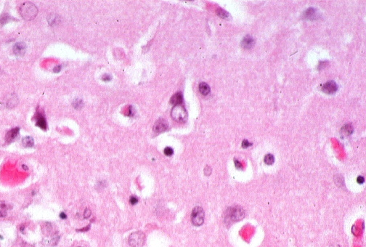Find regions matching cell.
Here are the masks:
<instances>
[{
    "mask_svg": "<svg viewBox=\"0 0 366 247\" xmlns=\"http://www.w3.org/2000/svg\"><path fill=\"white\" fill-rule=\"evenodd\" d=\"M129 202L131 203V204H132V205L136 204V203L138 202L137 198V197H135V196H131V198H130Z\"/></svg>",
    "mask_w": 366,
    "mask_h": 247,
    "instance_id": "27",
    "label": "cell"
},
{
    "mask_svg": "<svg viewBox=\"0 0 366 247\" xmlns=\"http://www.w3.org/2000/svg\"><path fill=\"white\" fill-rule=\"evenodd\" d=\"M352 132H353V127L351 124H345L341 130V133L343 136H349L350 135L352 134Z\"/></svg>",
    "mask_w": 366,
    "mask_h": 247,
    "instance_id": "14",
    "label": "cell"
},
{
    "mask_svg": "<svg viewBox=\"0 0 366 247\" xmlns=\"http://www.w3.org/2000/svg\"><path fill=\"white\" fill-rule=\"evenodd\" d=\"M211 169L209 166H207L204 169V174L206 176H209L211 174Z\"/></svg>",
    "mask_w": 366,
    "mask_h": 247,
    "instance_id": "26",
    "label": "cell"
},
{
    "mask_svg": "<svg viewBox=\"0 0 366 247\" xmlns=\"http://www.w3.org/2000/svg\"><path fill=\"white\" fill-rule=\"evenodd\" d=\"M254 45V39L250 35H247L241 41V46L245 49H251Z\"/></svg>",
    "mask_w": 366,
    "mask_h": 247,
    "instance_id": "11",
    "label": "cell"
},
{
    "mask_svg": "<svg viewBox=\"0 0 366 247\" xmlns=\"http://www.w3.org/2000/svg\"><path fill=\"white\" fill-rule=\"evenodd\" d=\"M57 20H58V16L55 14H51L48 17V22L50 25H55V23H57Z\"/></svg>",
    "mask_w": 366,
    "mask_h": 247,
    "instance_id": "19",
    "label": "cell"
},
{
    "mask_svg": "<svg viewBox=\"0 0 366 247\" xmlns=\"http://www.w3.org/2000/svg\"><path fill=\"white\" fill-rule=\"evenodd\" d=\"M19 127H15V128H13L10 129V131H8L7 133L6 134V136H5V141L7 143H10L14 141L18 137V135H19Z\"/></svg>",
    "mask_w": 366,
    "mask_h": 247,
    "instance_id": "8",
    "label": "cell"
},
{
    "mask_svg": "<svg viewBox=\"0 0 366 247\" xmlns=\"http://www.w3.org/2000/svg\"><path fill=\"white\" fill-rule=\"evenodd\" d=\"M102 80L103 81H110L111 79V77H110V75L108 74H105L102 76Z\"/></svg>",
    "mask_w": 366,
    "mask_h": 247,
    "instance_id": "30",
    "label": "cell"
},
{
    "mask_svg": "<svg viewBox=\"0 0 366 247\" xmlns=\"http://www.w3.org/2000/svg\"><path fill=\"white\" fill-rule=\"evenodd\" d=\"M73 107L76 109L81 108L82 107V101L79 100H76L73 102Z\"/></svg>",
    "mask_w": 366,
    "mask_h": 247,
    "instance_id": "21",
    "label": "cell"
},
{
    "mask_svg": "<svg viewBox=\"0 0 366 247\" xmlns=\"http://www.w3.org/2000/svg\"><path fill=\"white\" fill-rule=\"evenodd\" d=\"M21 17L26 20H31L36 16L38 9L35 5L31 2H25L22 4L19 9Z\"/></svg>",
    "mask_w": 366,
    "mask_h": 247,
    "instance_id": "1",
    "label": "cell"
},
{
    "mask_svg": "<svg viewBox=\"0 0 366 247\" xmlns=\"http://www.w3.org/2000/svg\"><path fill=\"white\" fill-rule=\"evenodd\" d=\"M332 247H340V246H338V245H337V246H332Z\"/></svg>",
    "mask_w": 366,
    "mask_h": 247,
    "instance_id": "35",
    "label": "cell"
},
{
    "mask_svg": "<svg viewBox=\"0 0 366 247\" xmlns=\"http://www.w3.org/2000/svg\"><path fill=\"white\" fill-rule=\"evenodd\" d=\"M217 15L222 18H227L229 17V14L222 9H219L217 10Z\"/></svg>",
    "mask_w": 366,
    "mask_h": 247,
    "instance_id": "20",
    "label": "cell"
},
{
    "mask_svg": "<svg viewBox=\"0 0 366 247\" xmlns=\"http://www.w3.org/2000/svg\"><path fill=\"white\" fill-rule=\"evenodd\" d=\"M36 125L37 127H39V128L42 129L43 130H46L47 128V122H46V119L44 118V116L42 115L41 113H39V111H36Z\"/></svg>",
    "mask_w": 366,
    "mask_h": 247,
    "instance_id": "9",
    "label": "cell"
},
{
    "mask_svg": "<svg viewBox=\"0 0 366 247\" xmlns=\"http://www.w3.org/2000/svg\"><path fill=\"white\" fill-rule=\"evenodd\" d=\"M235 167H236L237 169H243V165H242L241 163H240V161H238V160L235 159Z\"/></svg>",
    "mask_w": 366,
    "mask_h": 247,
    "instance_id": "25",
    "label": "cell"
},
{
    "mask_svg": "<svg viewBox=\"0 0 366 247\" xmlns=\"http://www.w3.org/2000/svg\"><path fill=\"white\" fill-rule=\"evenodd\" d=\"M60 70H61V66L59 65V66H56L54 68L53 71L55 72V73H58V72L60 71Z\"/></svg>",
    "mask_w": 366,
    "mask_h": 247,
    "instance_id": "31",
    "label": "cell"
},
{
    "mask_svg": "<svg viewBox=\"0 0 366 247\" xmlns=\"http://www.w3.org/2000/svg\"><path fill=\"white\" fill-rule=\"evenodd\" d=\"M171 116L174 120L180 123H184L188 119V113L186 110L180 105L174 106L171 111Z\"/></svg>",
    "mask_w": 366,
    "mask_h": 247,
    "instance_id": "3",
    "label": "cell"
},
{
    "mask_svg": "<svg viewBox=\"0 0 366 247\" xmlns=\"http://www.w3.org/2000/svg\"><path fill=\"white\" fill-rule=\"evenodd\" d=\"M7 206H8V205L7 204L5 201H0V208L2 209H5L7 208Z\"/></svg>",
    "mask_w": 366,
    "mask_h": 247,
    "instance_id": "28",
    "label": "cell"
},
{
    "mask_svg": "<svg viewBox=\"0 0 366 247\" xmlns=\"http://www.w3.org/2000/svg\"><path fill=\"white\" fill-rule=\"evenodd\" d=\"M199 91L203 95H206L210 92V87L206 83L201 82L199 85Z\"/></svg>",
    "mask_w": 366,
    "mask_h": 247,
    "instance_id": "16",
    "label": "cell"
},
{
    "mask_svg": "<svg viewBox=\"0 0 366 247\" xmlns=\"http://www.w3.org/2000/svg\"><path fill=\"white\" fill-rule=\"evenodd\" d=\"M128 241L131 247H142L145 241V235L141 231L132 232L129 236Z\"/></svg>",
    "mask_w": 366,
    "mask_h": 247,
    "instance_id": "4",
    "label": "cell"
},
{
    "mask_svg": "<svg viewBox=\"0 0 366 247\" xmlns=\"http://www.w3.org/2000/svg\"><path fill=\"white\" fill-rule=\"evenodd\" d=\"M26 51V44L23 42L16 43L13 47V52L17 56H23Z\"/></svg>",
    "mask_w": 366,
    "mask_h": 247,
    "instance_id": "10",
    "label": "cell"
},
{
    "mask_svg": "<svg viewBox=\"0 0 366 247\" xmlns=\"http://www.w3.org/2000/svg\"><path fill=\"white\" fill-rule=\"evenodd\" d=\"M168 128V124L166 121L160 119L156 122L153 126V131L156 133H161L166 131Z\"/></svg>",
    "mask_w": 366,
    "mask_h": 247,
    "instance_id": "7",
    "label": "cell"
},
{
    "mask_svg": "<svg viewBox=\"0 0 366 247\" xmlns=\"http://www.w3.org/2000/svg\"><path fill=\"white\" fill-rule=\"evenodd\" d=\"M0 238H1V239H3V237H2V236H0Z\"/></svg>",
    "mask_w": 366,
    "mask_h": 247,
    "instance_id": "36",
    "label": "cell"
},
{
    "mask_svg": "<svg viewBox=\"0 0 366 247\" xmlns=\"http://www.w3.org/2000/svg\"><path fill=\"white\" fill-rule=\"evenodd\" d=\"M244 210L241 207H230L226 210V215H225V221L226 223L239 221L244 217Z\"/></svg>",
    "mask_w": 366,
    "mask_h": 247,
    "instance_id": "2",
    "label": "cell"
},
{
    "mask_svg": "<svg viewBox=\"0 0 366 247\" xmlns=\"http://www.w3.org/2000/svg\"><path fill=\"white\" fill-rule=\"evenodd\" d=\"M357 183L359 184H363V182H365V178L363 177V176H359V177L357 178Z\"/></svg>",
    "mask_w": 366,
    "mask_h": 247,
    "instance_id": "29",
    "label": "cell"
},
{
    "mask_svg": "<svg viewBox=\"0 0 366 247\" xmlns=\"http://www.w3.org/2000/svg\"><path fill=\"white\" fill-rule=\"evenodd\" d=\"M91 214H92V212H91V210L89 209H85V211H84V218H89V217L91 216Z\"/></svg>",
    "mask_w": 366,
    "mask_h": 247,
    "instance_id": "24",
    "label": "cell"
},
{
    "mask_svg": "<svg viewBox=\"0 0 366 247\" xmlns=\"http://www.w3.org/2000/svg\"><path fill=\"white\" fill-rule=\"evenodd\" d=\"M5 215H6V213H5V212H4V211H0V217H5Z\"/></svg>",
    "mask_w": 366,
    "mask_h": 247,
    "instance_id": "33",
    "label": "cell"
},
{
    "mask_svg": "<svg viewBox=\"0 0 366 247\" xmlns=\"http://www.w3.org/2000/svg\"><path fill=\"white\" fill-rule=\"evenodd\" d=\"M11 20H12V18L8 15V14L4 13V14H2V15L0 16V25H1V26H4L5 24L8 23L9 21H10Z\"/></svg>",
    "mask_w": 366,
    "mask_h": 247,
    "instance_id": "17",
    "label": "cell"
},
{
    "mask_svg": "<svg viewBox=\"0 0 366 247\" xmlns=\"http://www.w3.org/2000/svg\"><path fill=\"white\" fill-rule=\"evenodd\" d=\"M23 168H24L25 170H28V168L26 165H23Z\"/></svg>",
    "mask_w": 366,
    "mask_h": 247,
    "instance_id": "34",
    "label": "cell"
},
{
    "mask_svg": "<svg viewBox=\"0 0 366 247\" xmlns=\"http://www.w3.org/2000/svg\"><path fill=\"white\" fill-rule=\"evenodd\" d=\"M264 161L266 164L267 165H272V164L275 161V158H274V156L271 153H268V154L264 156Z\"/></svg>",
    "mask_w": 366,
    "mask_h": 247,
    "instance_id": "18",
    "label": "cell"
},
{
    "mask_svg": "<svg viewBox=\"0 0 366 247\" xmlns=\"http://www.w3.org/2000/svg\"><path fill=\"white\" fill-rule=\"evenodd\" d=\"M22 144L25 148H32L34 145V139L30 136L25 137L22 140Z\"/></svg>",
    "mask_w": 366,
    "mask_h": 247,
    "instance_id": "15",
    "label": "cell"
},
{
    "mask_svg": "<svg viewBox=\"0 0 366 247\" xmlns=\"http://www.w3.org/2000/svg\"><path fill=\"white\" fill-rule=\"evenodd\" d=\"M337 90H338V86L334 81H327L322 87V91L328 94H334Z\"/></svg>",
    "mask_w": 366,
    "mask_h": 247,
    "instance_id": "6",
    "label": "cell"
},
{
    "mask_svg": "<svg viewBox=\"0 0 366 247\" xmlns=\"http://www.w3.org/2000/svg\"><path fill=\"white\" fill-rule=\"evenodd\" d=\"M183 98H182V95L180 92H177L175 93L173 96H172V98L170 99V102L172 104L174 105V106H178V105H180L182 102Z\"/></svg>",
    "mask_w": 366,
    "mask_h": 247,
    "instance_id": "13",
    "label": "cell"
},
{
    "mask_svg": "<svg viewBox=\"0 0 366 247\" xmlns=\"http://www.w3.org/2000/svg\"><path fill=\"white\" fill-rule=\"evenodd\" d=\"M317 11H316L315 8H312V7H310V8H308L306 11L304 13V16H305V18L307 20H314L316 18H317Z\"/></svg>",
    "mask_w": 366,
    "mask_h": 247,
    "instance_id": "12",
    "label": "cell"
},
{
    "mask_svg": "<svg viewBox=\"0 0 366 247\" xmlns=\"http://www.w3.org/2000/svg\"><path fill=\"white\" fill-rule=\"evenodd\" d=\"M191 222L195 226L202 225L204 222V211L201 207H196L191 214Z\"/></svg>",
    "mask_w": 366,
    "mask_h": 247,
    "instance_id": "5",
    "label": "cell"
},
{
    "mask_svg": "<svg viewBox=\"0 0 366 247\" xmlns=\"http://www.w3.org/2000/svg\"><path fill=\"white\" fill-rule=\"evenodd\" d=\"M164 154L166 155V156H172V155L173 154L174 151H173V149H172V148H170V147H166V148L164 149Z\"/></svg>",
    "mask_w": 366,
    "mask_h": 247,
    "instance_id": "22",
    "label": "cell"
},
{
    "mask_svg": "<svg viewBox=\"0 0 366 247\" xmlns=\"http://www.w3.org/2000/svg\"><path fill=\"white\" fill-rule=\"evenodd\" d=\"M251 145H252V143H250L247 140H244L243 141V143H242V147L243 148H247L251 146Z\"/></svg>",
    "mask_w": 366,
    "mask_h": 247,
    "instance_id": "23",
    "label": "cell"
},
{
    "mask_svg": "<svg viewBox=\"0 0 366 247\" xmlns=\"http://www.w3.org/2000/svg\"><path fill=\"white\" fill-rule=\"evenodd\" d=\"M60 217L61 218V219H66L67 216H66V215H65V214L64 213V212H61V213H60Z\"/></svg>",
    "mask_w": 366,
    "mask_h": 247,
    "instance_id": "32",
    "label": "cell"
}]
</instances>
